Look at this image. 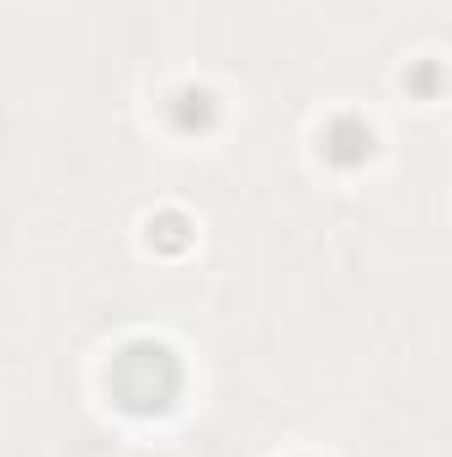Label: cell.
I'll use <instances>...</instances> for the list:
<instances>
[{"label": "cell", "instance_id": "obj_2", "mask_svg": "<svg viewBox=\"0 0 452 457\" xmlns=\"http://www.w3.org/2000/svg\"><path fill=\"white\" fill-rule=\"evenodd\" d=\"M372 154V128L362 122V117H336L331 128H325V160H336V165H362Z\"/></svg>", "mask_w": 452, "mask_h": 457}, {"label": "cell", "instance_id": "obj_4", "mask_svg": "<svg viewBox=\"0 0 452 457\" xmlns=\"http://www.w3.org/2000/svg\"><path fill=\"white\" fill-rule=\"evenodd\" d=\"M149 239H155L160 250H181V245H187V219H181V213H160V219L149 224Z\"/></svg>", "mask_w": 452, "mask_h": 457}, {"label": "cell", "instance_id": "obj_1", "mask_svg": "<svg viewBox=\"0 0 452 457\" xmlns=\"http://www.w3.org/2000/svg\"><path fill=\"white\" fill-rule=\"evenodd\" d=\"M181 394V361L171 345L133 341L113 356V399L128 415H165Z\"/></svg>", "mask_w": 452, "mask_h": 457}, {"label": "cell", "instance_id": "obj_3", "mask_svg": "<svg viewBox=\"0 0 452 457\" xmlns=\"http://www.w3.org/2000/svg\"><path fill=\"white\" fill-rule=\"evenodd\" d=\"M171 117H176V128H208L213 122V96L208 91H181L176 102H171Z\"/></svg>", "mask_w": 452, "mask_h": 457}]
</instances>
